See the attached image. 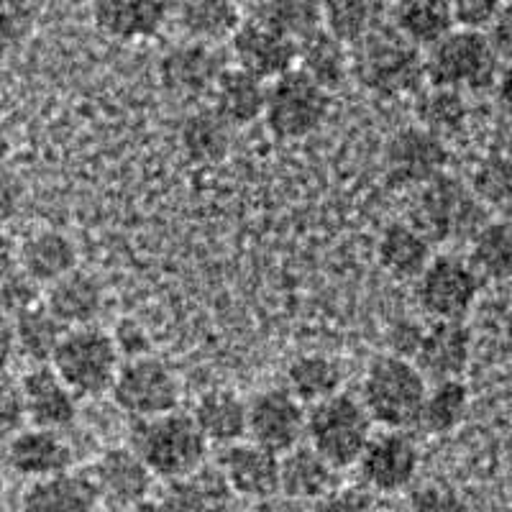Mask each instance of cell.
<instances>
[{
    "label": "cell",
    "mask_w": 512,
    "mask_h": 512,
    "mask_svg": "<svg viewBox=\"0 0 512 512\" xmlns=\"http://www.w3.org/2000/svg\"><path fill=\"white\" fill-rule=\"evenodd\" d=\"M510 154H512V152H510Z\"/></svg>",
    "instance_id": "obj_62"
},
{
    "label": "cell",
    "mask_w": 512,
    "mask_h": 512,
    "mask_svg": "<svg viewBox=\"0 0 512 512\" xmlns=\"http://www.w3.org/2000/svg\"><path fill=\"white\" fill-rule=\"evenodd\" d=\"M100 500L111 505L134 507L152 492L154 474L134 448H111L90 469Z\"/></svg>",
    "instance_id": "obj_20"
},
{
    "label": "cell",
    "mask_w": 512,
    "mask_h": 512,
    "mask_svg": "<svg viewBox=\"0 0 512 512\" xmlns=\"http://www.w3.org/2000/svg\"><path fill=\"white\" fill-rule=\"evenodd\" d=\"M8 157H11V136H8L6 126L0 123V167L8 162Z\"/></svg>",
    "instance_id": "obj_56"
},
{
    "label": "cell",
    "mask_w": 512,
    "mask_h": 512,
    "mask_svg": "<svg viewBox=\"0 0 512 512\" xmlns=\"http://www.w3.org/2000/svg\"><path fill=\"white\" fill-rule=\"evenodd\" d=\"M408 512H472V507L464 497L456 495L454 489L428 484V487L415 489Z\"/></svg>",
    "instance_id": "obj_46"
},
{
    "label": "cell",
    "mask_w": 512,
    "mask_h": 512,
    "mask_svg": "<svg viewBox=\"0 0 512 512\" xmlns=\"http://www.w3.org/2000/svg\"><path fill=\"white\" fill-rule=\"evenodd\" d=\"M131 512H167V510H164L162 500H149V497H146V500L136 502V505L131 507Z\"/></svg>",
    "instance_id": "obj_57"
},
{
    "label": "cell",
    "mask_w": 512,
    "mask_h": 512,
    "mask_svg": "<svg viewBox=\"0 0 512 512\" xmlns=\"http://www.w3.org/2000/svg\"><path fill=\"white\" fill-rule=\"evenodd\" d=\"M6 461L18 477L36 482V479L70 472L75 454L62 431L26 425L24 431H18L11 441H6Z\"/></svg>",
    "instance_id": "obj_18"
},
{
    "label": "cell",
    "mask_w": 512,
    "mask_h": 512,
    "mask_svg": "<svg viewBox=\"0 0 512 512\" xmlns=\"http://www.w3.org/2000/svg\"><path fill=\"white\" fill-rule=\"evenodd\" d=\"M474 338L464 320H433L420 336L413 354V364L425 379L446 382L461 379L472 361Z\"/></svg>",
    "instance_id": "obj_17"
},
{
    "label": "cell",
    "mask_w": 512,
    "mask_h": 512,
    "mask_svg": "<svg viewBox=\"0 0 512 512\" xmlns=\"http://www.w3.org/2000/svg\"><path fill=\"white\" fill-rule=\"evenodd\" d=\"M177 3L180 0H90V16L108 39L144 41L175 18Z\"/></svg>",
    "instance_id": "obj_16"
},
{
    "label": "cell",
    "mask_w": 512,
    "mask_h": 512,
    "mask_svg": "<svg viewBox=\"0 0 512 512\" xmlns=\"http://www.w3.org/2000/svg\"><path fill=\"white\" fill-rule=\"evenodd\" d=\"M231 57L239 70L264 82H274L295 70L300 59V41L249 18L231 36Z\"/></svg>",
    "instance_id": "obj_15"
},
{
    "label": "cell",
    "mask_w": 512,
    "mask_h": 512,
    "mask_svg": "<svg viewBox=\"0 0 512 512\" xmlns=\"http://www.w3.org/2000/svg\"><path fill=\"white\" fill-rule=\"evenodd\" d=\"M469 264L482 280L502 282L512 277V226L507 221H489L477 231L469 251Z\"/></svg>",
    "instance_id": "obj_38"
},
{
    "label": "cell",
    "mask_w": 512,
    "mask_h": 512,
    "mask_svg": "<svg viewBox=\"0 0 512 512\" xmlns=\"http://www.w3.org/2000/svg\"><path fill=\"white\" fill-rule=\"evenodd\" d=\"M16 331L18 356H24L26 361H31V367H36V364H52L54 351H57L67 328L49 313L47 305L41 303L39 308L18 315Z\"/></svg>",
    "instance_id": "obj_39"
},
{
    "label": "cell",
    "mask_w": 512,
    "mask_h": 512,
    "mask_svg": "<svg viewBox=\"0 0 512 512\" xmlns=\"http://www.w3.org/2000/svg\"><path fill=\"white\" fill-rule=\"evenodd\" d=\"M26 198V185L24 180L8 169L6 164L0 167V223L11 221L16 216Z\"/></svg>",
    "instance_id": "obj_48"
},
{
    "label": "cell",
    "mask_w": 512,
    "mask_h": 512,
    "mask_svg": "<svg viewBox=\"0 0 512 512\" xmlns=\"http://www.w3.org/2000/svg\"><path fill=\"white\" fill-rule=\"evenodd\" d=\"M100 492L90 474L64 472L29 482L21 497V512H95Z\"/></svg>",
    "instance_id": "obj_22"
},
{
    "label": "cell",
    "mask_w": 512,
    "mask_h": 512,
    "mask_svg": "<svg viewBox=\"0 0 512 512\" xmlns=\"http://www.w3.org/2000/svg\"><path fill=\"white\" fill-rule=\"evenodd\" d=\"M433 244L413 223H392L377 241V259L395 280H418L431 264Z\"/></svg>",
    "instance_id": "obj_29"
},
{
    "label": "cell",
    "mask_w": 512,
    "mask_h": 512,
    "mask_svg": "<svg viewBox=\"0 0 512 512\" xmlns=\"http://www.w3.org/2000/svg\"><path fill=\"white\" fill-rule=\"evenodd\" d=\"M77 246L75 241L62 231L54 228H39L31 231L21 244H18V262L21 272H26L34 282H39L44 290L57 280L67 277L77 269Z\"/></svg>",
    "instance_id": "obj_23"
},
{
    "label": "cell",
    "mask_w": 512,
    "mask_h": 512,
    "mask_svg": "<svg viewBox=\"0 0 512 512\" xmlns=\"http://www.w3.org/2000/svg\"><path fill=\"white\" fill-rule=\"evenodd\" d=\"M192 420L205 441L228 448L249 436V402L231 390L205 392L192 410Z\"/></svg>",
    "instance_id": "obj_28"
},
{
    "label": "cell",
    "mask_w": 512,
    "mask_h": 512,
    "mask_svg": "<svg viewBox=\"0 0 512 512\" xmlns=\"http://www.w3.org/2000/svg\"><path fill=\"white\" fill-rule=\"evenodd\" d=\"M384 0H323V29L354 47L384 26Z\"/></svg>",
    "instance_id": "obj_33"
},
{
    "label": "cell",
    "mask_w": 512,
    "mask_h": 512,
    "mask_svg": "<svg viewBox=\"0 0 512 512\" xmlns=\"http://www.w3.org/2000/svg\"><path fill=\"white\" fill-rule=\"evenodd\" d=\"M44 305L64 328L93 326L105 305V290L95 274L75 269L44 290Z\"/></svg>",
    "instance_id": "obj_24"
},
{
    "label": "cell",
    "mask_w": 512,
    "mask_h": 512,
    "mask_svg": "<svg viewBox=\"0 0 512 512\" xmlns=\"http://www.w3.org/2000/svg\"><path fill=\"white\" fill-rule=\"evenodd\" d=\"M428 395V379L413 359L387 354L372 361L361 382V397L372 420L387 431H410L418 425Z\"/></svg>",
    "instance_id": "obj_2"
},
{
    "label": "cell",
    "mask_w": 512,
    "mask_h": 512,
    "mask_svg": "<svg viewBox=\"0 0 512 512\" xmlns=\"http://www.w3.org/2000/svg\"><path fill=\"white\" fill-rule=\"evenodd\" d=\"M236 3H239V0H236Z\"/></svg>",
    "instance_id": "obj_61"
},
{
    "label": "cell",
    "mask_w": 512,
    "mask_h": 512,
    "mask_svg": "<svg viewBox=\"0 0 512 512\" xmlns=\"http://www.w3.org/2000/svg\"><path fill=\"white\" fill-rule=\"evenodd\" d=\"M505 6L507 0H451L456 29L482 31V34L492 29Z\"/></svg>",
    "instance_id": "obj_45"
},
{
    "label": "cell",
    "mask_w": 512,
    "mask_h": 512,
    "mask_svg": "<svg viewBox=\"0 0 512 512\" xmlns=\"http://www.w3.org/2000/svg\"><path fill=\"white\" fill-rule=\"evenodd\" d=\"M269 85L239 67H228L218 80L216 90L210 95V108L233 128L249 126L259 121L267 111Z\"/></svg>",
    "instance_id": "obj_27"
},
{
    "label": "cell",
    "mask_w": 512,
    "mask_h": 512,
    "mask_svg": "<svg viewBox=\"0 0 512 512\" xmlns=\"http://www.w3.org/2000/svg\"><path fill=\"white\" fill-rule=\"evenodd\" d=\"M95 512H131V507H123V505H111V502H100L98 510Z\"/></svg>",
    "instance_id": "obj_58"
},
{
    "label": "cell",
    "mask_w": 512,
    "mask_h": 512,
    "mask_svg": "<svg viewBox=\"0 0 512 512\" xmlns=\"http://www.w3.org/2000/svg\"><path fill=\"white\" fill-rule=\"evenodd\" d=\"M338 469L313 446H297L280 459V495L297 502H320L338 489Z\"/></svg>",
    "instance_id": "obj_25"
},
{
    "label": "cell",
    "mask_w": 512,
    "mask_h": 512,
    "mask_svg": "<svg viewBox=\"0 0 512 512\" xmlns=\"http://www.w3.org/2000/svg\"><path fill=\"white\" fill-rule=\"evenodd\" d=\"M113 333L93 326L67 328L52 356V367L77 397H100L113 390L121 369Z\"/></svg>",
    "instance_id": "obj_5"
},
{
    "label": "cell",
    "mask_w": 512,
    "mask_h": 512,
    "mask_svg": "<svg viewBox=\"0 0 512 512\" xmlns=\"http://www.w3.org/2000/svg\"><path fill=\"white\" fill-rule=\"evenodd\" d=\"M254 512H310V510L305 502H297L285 495H274V497H267V500L254 502Z\"/></svg>",
    "instance_id": "obj_54"
},
{
    "label": "cell",
    "mask_w": 512,
    "mask_h": 512,
    "mask_svg": "<svg viewBox=\"0 0 512 512\" xmlns=\"http://www.w3.org/2000/svg\"><path fill=\"white\" fill-rule=\"evenodd\" d=\"M415 113H418L420 126L443 141L448 136L461 134L466 128V121H469V108H466L464 93L446 88H428L418 93Z\"/></svg>",
    "instance_id": "obj_40"
},
{
    "label": "cell",
    "mask_w": 512,
    "mask_h": 512,
    "mask_svg": "<svg viewBox=\"0 0 512 512\" xmlns=\"http://www.w3.org/2000/svg\"><path fill=\"white\" fill-rule=\"evenodd\" d=\"M341 384H344V372L338 367V361L323 354L300 356L287 369V390L310 408L338 395Z\"/></svg>",
    "instance_id": "obj_35"
},
{
    "label": "cell",
    "mask_w": 512,
    "mask_h": 512,
    "mask_svg": "<svg viewBox=\"0 0 512 512\" xmlns=\"http://www.w3.org/2000/svg\"><path fill=\"white\" fill-rule=\"evenodd\" d=\"M305 436L310 446L341 472L359 464L364 448L374 436V420L364 408V402L356 400L354 395L338 392L308 410Z\"/></svg>",
    "instance_id": "obj_6"
},
{
    "label": "cell",
    "mask_w": 512,
    "mask_h": 512,
    "mask_svg": "<svg viewBox=\"0 0 512 512\" xmlns=\"http://www.w3.org/2000/svg\"><path fill=\"white\" fill-rule=\"evenodd\" d=\"M308 428V410L287 387L264 390L249 402V438L272 454L285 456L300 446Z\"/></svg>",
    "instance_id": "obj_14"
},
{
    "label": "cell",
    "mask_w": 512,
    "mask_h": 512,
    "mask_svg": "<svg viewBox=\"0 0 512 512\" xmlns=\"http://www.w3.org/2000/svg\"><path fill=\"white\" fill-rule=\"evenodd\" d=\"M24 3H29V6H31V8H34V11H41V8L47 6L49 0H24Z\"/></svg>",
    "instance_id": "obj_59"
},
{
    "label": "cell",
    "mask_w": 512,
    "mask_h": 512,
    "mask_svg": "<svg viewBox=\"0 0 512 512\" xmlns=\"http://www.w3.org/2000/svg\"><path fill=\"white\" fill-rule=\"evenodd\" d=\"M113 338H116V346L121 351V356L126 354L128 359H136V356L149 354V338H146L144 328L136 326L134 320H121Z\"/></svg>",
    "instance_id": "obj_49"
},
{
    "label": "cell",
    "mask_w": 512,
    "mask_h": 512,
    "mask_svg": "<svg viewBox=\"0 0 512 512\" xmlns=\"http://www.w3.org/2000/svg\"><path fill=\"white\" fill-rule=\"evenodd\" d=\"M469 187L484 208H507L512 203V154H487L474 169Z\"/></svg>",
    "instance_id": "obj_41"
},
{
    "label": "cell",
    "mask_w": 512,
    "mask_h": 512,
    "mask_svg": "<svg viewBox=\"0 0 512 512\" xmlns=\"http://www.w3.org/2000/svg\"><path fill=\"white\" fill-rule=\"evenodd\" d=\"M175 21L187 41L221 44L244 24L236 0H180Z\"/></svg>",
    "instance_id": "obj_30"
},
{
    "label": "cell",
    "mask_w": 512,
    "mask_h": 512,
    "mask_svg": "<svg viewBox=\"0 0 512 512\" xmlns=\"http://www.w3.org/2000/svg\"><path fill=\"white\" fill-rule=\"evenodd\" d=\"M446 141L425 131L423 126H408L397 131L384 146L387 180L397 187H423L446 175Z\"/></svg>",
    "instance_id": "obj_13"
},
{
    "label": "cell",
    "mask_w": 512,
    "mask_h": 512,
    "mask_svg": "<svg viewBox=\"0 0 512 512\" xmlns=\"http://www.w3.org/2000/svg\"><path fill=\"white\" fill-rule=\"evenodd\" d=\"M423 331L425 328L415 326V323H400V326H395V331H392V349H395V354L410 359L415 354V349H418Z\"/></svg>",
    "instance_id": "obj_52"
},
{
    "label": "cell",
    "mask_w": 512,
    "mask_h": 512,
    "mask_svg": "<svg viewBox=\"0 0 512 512\" xmlns=\"http://www.w3.org/2000/svg\"><path fill=\"white\" fill-rule=\"evenodd\" d=\"M505 221H507V223H510V226H512V203H510V205H507V218H505Z\"/></svg>",
    "instance_id": "obj_60"
},
{
    "label": "cell",
    "mask_w": 512,
    "mask_h": 512,
    "mask_svg": "<svg viewBox=\"0 0 512 512\" xmlns=\"http://www.w3.org/2000/svg\"><path fill=\"white\" fill-rule=\"evenodd\" d=\"M500 72L502 59L482 31L454 29L425 54V80L431 88L484 93L495 90Z\"/></svg>",
    "instance_id": "obj_4"
},
{
    "label": "cell",
    "mask_w": 512,
    "mask_h": 512,
    "mask_svg": "<svg viewBox=\"0 0 512 512\" xmlns=\"http://www.w3.org/2000/svg\"><path fill=\"white\" fill-rule=\"evenodd\" d=\"M233 141V126L223 121L213 108L195 111L182 126V146L195 162H221Z\"/></svg>",
    "instance_id": "obj_37"
},
{
    "label": "cell",
    "mask_w": 512,
    "mask_h": 512,
    "mask_svg": "<svg viewBox=\"0 0 512 512\" xmlns=\"http://www.w3.org/2000/svg\"><path fill=\"white\" fill-rule=\"evenodd\" d=\"M24 428L26 410L21 379L11 377V372H0V441H11Z\"/></svg>",
    "instance_id": "obj_44"
},
{
    "label": "cell",
    "mask_w": 512,
    "mask_h": 512,
    "mask_svg": "<svg viewBox=\"0 0 512 512\" xmlns=\"http://www.w3.org/2000/svg\"><path fill=\"white\" fill-rule=\"evenodd\" d=\"M351 77L379 98H402L420 93L425 80L423 49L410 44L392 24L351 47Z\"/></svg>",
    "instance_id": "obj_1"
},
{
    "label": "cell",
    "mask_w": 512,
    "mask_h": 512,
    "mask_svg": "<svg viewBox=\"0 0 512 512\" xmlns=\"http://www.w3.org/2000/svg\"><path fill=\"white\" fill-rule=\"evenodd\" d=\"M492 47H495L497 57L502 62L512 64V0H507V6L502 8V13L497 16V21L492 24V29L487 31Z\"/></svg>",
    "instance_id": "obj_50"
},
{
    "label": "cell",
    "mask_w": 512,
    "mask_h": 512,
    "mask_svg": "<svg viewBox=\"0 0 512 512\" xmlns=\"http://www.w3.org/2000/svg\"><path fill=\"white\" fill-rule=\"evenodd\" d=\"M361 482L369 492L395 495L415 482L420 469V448L408 431H387L372 436L359 459Z\"/></svg>",
    "instance_id": "obj_12"
},
{
    "label": "cell",
    "mask_w": 512,
    "mask_h": 512,
    "mask_svg": "<svg viewBox=\"0 0 512 512\" xmlns=\"http://www.w3.org/2000/svg\"><path fill=\"white\" fill-rule=\"evenodd\" d=\"M466 413H469V387L461 379L433 382L425 395L418 425L425 433L446 436L464 423Z\"/></svg>",
    "instance_id": "obj_36"
},
{
    "label": "cell",
    "mask_w": 512,
    "mask_h": 512,
    "mask_svg": "<svg viewBox=\"0 0 512 512\" xmlns=\"http://www.w3.org/2000/svg\"><path fill=\"white\" fill-rule=\"evenodd\" d=\"M482 277L469 259L456 254L433 256L418 277V305L433 320H464L477 305Z\"/></svg>",
    "instance_id": "obj_10"
},
{
    "label": "cell",
    "mask_w": 512,
    "mask_h": 512,
    "mask_svg": "<svg viewBox=\"0 0 512 512\" xmlns=\"http://www.w3.org/2000/svg\"><path fill=\"white\" fill-rule=\"evenodd\" d=\"M41 303H44V287L21 269L0 285V310L13 315V318H18L26 310L39 308Z\"/></svg>",
    "instance_id": "obj_43"
},
{
    "label": "cell",
    "mask_w": 512,
    "mask_h": 512,
    "mask_svg": "<svg viewBox=\"0 0 512 512\" xmlns=\"http://www.w3.org/2000/svg\"><path fill=\"white\" fill-rule=\"evenodd\" d=\"M21 269V262H18V244L0 231V285L16 274Z\"/></svg>",
    "instance_id": "obj_53"
},
{
    "label": "cell",
    "mask_w": 512,
    "mask_h": 512,
    "mask_svg": "<svg viewBox=\"0 0 512 512\" xmlns=\"http://www.w3.org/2000/svg\"><path fill=\"white\" fill-rule=\"evenodd\" d=\"M226 70V54L216 44L185 39L159 59V85L182 103H198L213 95Z\"/></svg>",
    "instance_id": "obj_11"
},
{
    "label": "cell",
    "mask_w": 512,
    "mask_h": 512,
    "mask_svg": "<svg viewBox=\"0 0 512 512\" xmlns=\"http://www.w3.org/2000/svg\"><path fill=\"white\" fill-rule=\"evenodd\" d=\"M131 448L164 482L187 477L205 466L208 441L195 425L192 415L167 413L149 420H136Z\"/></svg>",
    "instance_id": "obj_3"
},
{
    "label": "cell",
    "mask_w": 512,
    "mask_h": 512,
    "mask_svg": "<svg viewBox=\"0 0 512 512\" xmlns=\"http://www.w3.org/2000/svg\"><path fill=\"white\" fill-rule=\"evenodd\" d=\"M280 459L267 448L249 443H233L221 459V472L231 484L233 495L246 500H267L280 495Z\"/></svg>",
    "instance_id": "obj_21"
},
{
    "label": "cell",
    "mask_w": 512,
    "mask_h": 512,
    "mask_svg": "<svg viewBox=\"0 0 512 512\" xmlns=\"http://www.w3.org/2000/svg\"><path fill=\"white\" fill-rule=\"evenodd\" d=\"M487 223V208L464 182L441 175L420 187L413 226L420 228L431 244L459 239L472 241L479 228Z\"/></svg>",
    "instance_id": "obj_7"
},
{
    "label": "cell",
    "mask_w": 512,
    "mask_h": 512,
    "mask_svg": "<svg viewBox=\"0 0 512 512\" xmlns=\"http://www.w3.org/2000/svg\"><path fill=\"white\" fill-rule=\"evenodd\" d=\"M233 500L221 466H200L198 472L167 482L162 505L167 512H231Z\"/></svg>",
    "instance_id": "obj_26"
},
{
    "label": "cell",
    "mask_w": 512,
    "mask_h": 512,
    "mask_svg": "<svg viewBox=\"0 0 512 512\" xmlns=\"http://www.w3.org/2000/svg\"><path fill=\"white\" fill-rule=\"evenodd\" d=\"M251 18L303 41L323 29V0H251Z\"/></svg>",
    "instance_id": "obj_34"
},
{
    "label": "cell",
    "mask_w": 512,
    "mask_h": 512,
    "mask_svg": "<svg viewBox=\"0 0 512 512\" xmlns=\"http://www.w3.org/2000/svg\"><path fill=\"white\" fill-rule=\"evenodd\" d=\"M111 395L126 415L149 420L175 413L180 405V382L162 359L146 354L123 361Z\"/></svg>",
    "instance_id": "obj_9"
},
{
    "label": "cell",
    "mask_w": 512,
    "mask_h": 512,
    "mask_svg": "<svg viewBox=\"0 0 512 512\" xmlns=\"http://www.w3.org/2000/svg\"><path fill=\"white\" fill-rule=\"evenodd\" d=\"M390 24L418 49L436 47L456 29L451 0H397Z\"/></svg>",
    "instance_id": "obj_31"
},
{
    "label": "cell",
    "mask_w": 512,
    "mask_h": 512,
    "mask_svg": "<svg viewBox=\"0 0 512 512\" xmlns=\"http://www.w3.org/2000/svg\"><path fill=\"white\" fill-rule=\"evenodd\" d=\"M497 103H500L502 111L512 118V64H505L500 72V80L495 85Z\"/></svg>",
    "instance_id": "obj_55"
},
{
    "label": "cell",
    "mask_w": 512,
    "mask_h": 512,
    "mask_svg": "<svg viewBox=\"0 0 512 512\" xmlns=\"http://www.w3.org/2000/svg\"><path fill=\"white\" fill-rule=\"evenodd\" d=\"M39 11L24 0H0V57L18 52L31 39Z\"/></svg>",
    "instance_id": "obj_42"
},
{
    "label": "cell",
    "mask_w": 512,
    "mask_h": 512,
    "mask_svg": "<svg viewBox=\"0 0 512 512\" xmlns=\"http://www.w3.org/2000/svg\"><path fill=\"white\" fill-rule=\"evenodd\" d=\"M21 395H24L26 423L29 425L64 431L67 425L75 423L80 397L54 372L52 364L31 367L21 377Z\"/></svg>",
    "instance_id": "obj_19"
},
{
    "label": "cell",
    "mask_w": 512,
    "mask_h": 512,
    "mask_svg": "<svg viewBox=\"0 0 512 512\" xmlns=\"http://www.w3.org/2000/svg\"><path fill=\"white\" fill-rule=\"evenodd\" d=\"M297 62H300V70L313 77L328 93L344 88L351 77V47H346L344 41H338L326 29H318L308 39L300 41Z\"/></svg>",
    "instance_id": "obj_32"
},
{
    "label": "cell",
    "mask_w": 512,
    "mask_h": 512,
    "mask_svg": "<svg viewBox=\"0 0 512 512\" xmlns=\"http://www.w3.org/2000/svg\"><path fill=\"white\" fill-rule=\"evenodd\" d=\"M310 512H377V505H374V497L369 489L338 487L328 497L315 502Z\"/></svg>",
    "instance_id": "obj_47"
},
{
    "label": "cell",
    "mask_w": 512,
    "mask_h": 512,
    "mask_svg": "<svg viewBox=\"0 0 512 512\" xmlns=\"http://www.w3.org/2000/svg\"><path fill=\"white\" fill-rule=\"evenodd\" d=\"M331 113V93L313 77L295 67L269 85L264 121L277 139L297 141L326 123Z\"/></svg>",
    "instance_id": "obj_8"
},
{
    "label": "cell",
    "mask_w": 512,
    "mask_h": 512,
    "mask_svg": "<svg viewBox=\"0 0 512 512\" xmlns=\"http://www.w3.org/2000/svg\"><path fill=\"white\" fill-rule=\"evenodd\" d=\"M16 359H18L16 318L0 310V372H8Z\"/></svg>",
    "instance_id": "obj_51"
}]
</instances>
